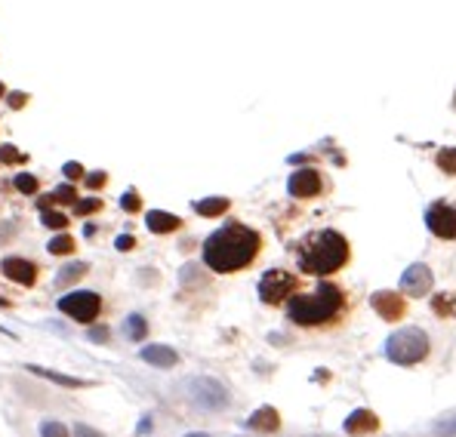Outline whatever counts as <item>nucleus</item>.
<instances>
[{
	"label": "nucleus",
	"mask_w": 456,
	"mask_h": 437,
	"mask_svg": "<svg viewBox=\"0 0 456 437\" xmlns=\"http://www.w3.org/2000/svg\"><path fill=\"white\" fill-rule=\"evenodd\" d=\"M259 247H262V237L253 228H247L241 222H228L207 237V243H204V262L216 274H231V271L247 268L259 256Z\"/></svg>",
	"instance_id": "f257e3e1"
},
{
	"label": "nucleus",
	"mask_w": 456,
	"mask_h": 437,
	"mask_svg": "<svg viewBox=\"0 0 456 437\" xmlns=\"http://www.w3.org/2000/svg\"><path fill=\"white\" fill-rule=\"evenodd\" d=\"M296 265H299L302 274L312 277H327L336 274L342 265L348 262V241L333 228H321L306 234L299 243L293 247Z\"/></svg>",
	"instance_id": "f03ea898"
},
{
	"label": "nucleus",
	"mask_w": 456,
	"mask_h": 437,
	"mask_svg": "<svg viewBox=\"0 0 456 437\" xmlns=\"http://www.w3.org/2000/svg\"><path fill=\"white\" fill-rule=\"evenodd\" d=\"M342 305H346V296L336 283L321 281L312 293H293L287 302V317L299 327H324V323L336 321Z\"/></svg>",
	"instance_id": "7ed1b4c3"
},
{
	"label": "nucleus",
	"mask_w": 456,
	"mask_h": 437,
	"mask_svg": "<svg viewBox=\"0 0 456 437\" xmlns=\"http://www.w3.org/2000/svg\"><path fill=\"white\" fill-rule=\"evenodd\" d=\"M426 354H428V336L416 327L398 329L386 342V357L392 363H401V367H413V363L426 360Z\"/></svg>",
	"instance_id": "20e7f679"
},
{
	"label": "nucleus",
	"mask_w": 456,
	"mask_h": 437,
	"mask_svg": "<svg viewBox=\"0 0 456 437\" xmlns=\"http://www.w3.org/2000/svg\"><path fill=\"white\" fill-rule=\"evenodd\" d=\"M296 293V274H290V271H281V268H272L262 274L259 281V299L266 302V305H281L284 299H290V296Z\"/></svg>",
	"instance_id": "39448f33"
},
{
	"label": "nucleus",
	"mask_w": 456,
	"mask_h": 437,
	"mask_svg": "<svg viewBox=\"0 0 456 437\" xmlns=\"http://www.w3.org/2000/svg\"><path fill=\"white\" fill-rule=\"evenodd\" d=\"M59 308H62V314L75 317V321L90 323V321H96L99 308H102V299H99L96 293H87V289H77V293L62 296V299H59Z\"/></svg>",
	"instance_id": "423d86ee"
},
{
	"label": "nucleus",
	"mask_w": 456,
	"mask_h": 437,
	"mask_svg": "<svg viewBox=\"0 0 456 437\" xmlns=\"http://www.w3.org/2000/svg\"><path fill=\"white\" fill-rule=\"evenodd\" d=\"M185 388H188L191 400H195L197 407H204V409H222L228 403V392L216 379H207V376H201V379H191Z\"/></svg>",
	"instance_id": "0eeeda50"
},
{
	"label": "nucleus",
	"mask_w": 456,
	"mask_h": 437,
	"mask_svg": "<svg viewBox=\"0 0 456 437\" xmlns=\"http://www.w3.org/2000/svg\"><path fill=\"white\" fill-rule=\"evenodd\" d=\"M426 225L432 234L444 237V241H456V207L444 201H435L426 210Z\"/></svg>",
	"instance_id": "6e6552de"
},
{
	"label": "nucleus",
	"mask_w": 456,
	"mask_h": 437,
	"mask_svg": "<svg viewBox=\"0 0 456 437\" xmlns=\"http://www.w3.org/2000/svg\"><path fill=\"white\" fill-rule=\"evenodd\" d=\"M287 191L293 197H315L321 194V173L318 170H296L287 182Z\"/></svg>",
	"instance_id": "1a4fd4ad"
},
{
	"label": "nucleus",
	"mask_w": 456,
	"mask_h": 437,
	"mask_svg": "<svg viewBox=\"0 0 456 437\" xmlns=\"http://www.w3.org/2000/svg\"><path fill=\"white\" fill-rule=\"evenodd\" d=\"M401 287H404L407 296L419 299V296H426L428 289H432V271H428L426 265H410V268L404 271V281H401Z\"/></svg>",
	"instance_id": "9d476101"
},
{
	"label": "nucleus",
	"mask_w": 456,
	"mask_h": 437,
	"mask_svg": "<svg viewBox=\"0 0 456 437\" xmlns=\"http://www.w3.org/2000/svg\"><path fill=\"white\" fill-rule=\"evenodd\" d=\"M373 308L379 311L386 321H401L404 311H407V299H401V296H395V293H376Z\"/></svg>",
	"instance_id": "9b49d317"
},
{
	"label": "nucleus",
	"mask_w": 456,
	"mask_h": 437,
	"mask_svg": "<svg viewBox=\"0 0 456 437\" xmlns=\"http://www.w3.org/2000/svg\"><path fill=\"white\" fill-rule=\"evenodd\" d=\"M3 274L10 277V281L31 287V283H34V277H37V268L31 262L19 259V256H10V259H3Z\"/></svg>",
	"instance_id": "f8f14e48"
},
{
	"label": "nucleus",
	"mask_w": 456,
	"mask_h": 437,
	"mask_svg": "<svg viewBox=\"0 0 456 437\" xmlns=\"http://www.w3.org/2000/svg\"><path fill=\"white\" fill-rule=\"evenodd\" d=\"M139 357H142L145 363H155V367H176V351L173 348H167V345H148V348H142L139 351Z\"/></svg>",
	"instance_id": "ddd939ff"
},
{
	"label": "nucleus",
	"mask_w": 456,
	"mask_h": 437,
	"mask_svg": "<svg viewBox=\"0 0 456 437\" xmlns=\"http://www.w3.org/2000/svg\"><path fill=\"white\" fill-rule=\"evenodd\" d=\"M379 428V422H376V416L370 413V409H358V413H352L346 419V431L348 434H370Z\"/></svg>",
	"instance_id": "4468645a"
},
{
	"label": "nucleus",
	"mask_w": 456,
	"mask_h": 437,
	"mask_svg": "<svg viewBox=\"0 0 456 437\" xmlns=\"http://www.w3.org/2000/svg\"><path fill=\"white\" fill-rule=\"evenodd\" d=\"M28 373H34V376H41V379H50V382H56V385H65V388H87L90 382L87 379H75V376H62V373H56V369H43V367H34V363H28Z\"/></svg>",
	"instance_id": "2eb2a0df"
},
{
	"label": "nucleus",
	"mask_w": 456,
	"mask_h": 437,
	"mask_svg": "<svg viewBox=\"0 0 456 437\" xmlns=\"http://www.w3.org/2000/svg\"><path fill=\"white\" fill-rule=\"evenodd\" d=\"M277 422H281V419H277L275 409L272 407H262V409H256V413L250 416L247 425L256 428V431H277Z\"/></svg>",
	"instance_id": "dca6fc26"
},
{
	"label": "nucleus",
	"mask_w": 456,
	"mask_h": 437,
	"mask_svg": "<svg viewBox=\"0 0 456 437\" xmlns=\"http://www.w3.org/2000/svg\"><path fill=\"white\" fill-rule=\"evenodd\" d=\"M179 225H182L179 218L170 216V213H157V210H151L148 213V228L155 231V234H170V231H176Z\"/></svg>",
	"instance_id": "f3484780"
},
{
	"label": "nucleus",
	"mask_w": 456,
	"mask_h": 437,
	"mask_svg": "<svg viewBox=\"0 0 456 437\" xmlns=\"http://www.w3.org/2000/svg\"><path fill=\"white\" fill-rule=\"evenodd\" d=\"M195 210L201 216H219V213H226L228 210V201L226 197H207V201H197Z\"/></svg>",
	"instance_id": "a211bd4d"
},
{
	"label": "nucleus",
	"mask_w": 456,
	"mask_h": 437,
	"mask_svg": "<svg viewBox=\"0 0 456 437\" xmlns=\"http://www.w3.org/2000/svg\"><path fill=\"white\" fill-rule=\"evenodd\" d=\"M123 329H127L130 339L139 342L145 333H148V323H145V317H142V314H130V317H127V323H123Z\"/></svg>",
	"instance_id": "6ab92c4d"
},
{
	"label": "nucleus",
	"mask_w": 456,
	"mask_h": 437,
	"mask_svg": "<svg viewBox=\"0 0 456 437\" xmlns=\"http://www.w3.org/2000/svg\"><path fill=\"white\" fill-rule=\"evenodd\" d=\"M90 271V265L87 262H75V265H65L62 268V274H59V281L56 283H68V281H77V277H83Z\"/></svg>",
	"instance_id": "aec40b11"
},
{
	"label": "nucleus",
	"mask_w": 456,
	"mask_h": 437,
	"mask_svg": "<svg viewBox=\"0 0 456 437\" xmlns=\"http://www.w3.org/2000/svg\"><path fill=\"white\" fill-rule=\"evenodd\" d=\"M41 437H68V428L56 419H43L41 422Z\"/></svg>",
	"instance_id": "412c9836"
},
{
	"label": "nucleus",
	"mask_w": 456,
	"mask_h": 437,
	"mask_svg": "<svg viewBox=\"0 0 456 437\" xmlns=\"http://www.w3.org/2000/svg\"><path fill=\"white\" fill-rule=\"evenodd\" d=\"M75 250V241H71L68 234H59L56 241H50V253H56V256H65V253H71Z\"/></svg>",
	"instance_id": "4be33fe9"
},
{
	"label": "nucleus",
	"mask_w": 456,
	"mask_h": 437,
	"mask_svg": "<svg viewBox=\"0 0 456 437\" xmlns=\"http://www.w3.org/2000/svg\"><path fill=\"white\" fill-rule=\"evenodd\" d=\"M438 167L444 170V173H450V176H456V151L453 148H447V151H441L438 154Z\"/></svg>",
	"instance_id": "5701e85b"
},
{
	"label": "nucleus",
	"mask_w": 456,
	"mask_h": 437,
	"mask_svg": "<svg viewBox=\"0 0 456 437\" xmlns=\"http://www.w3.org/2000/svg\"><path fill=\"white\" fill-rule=\"evenodd\" d=\"M43 225L52 231H62L65 225H68V218H65L62 213H43Z\"/></svg>",
	"instance_id": "b1692460"
},
{
	"label": "nucleus",
	"mask_w": 456,
	"mask_h": 437,
	"mask_svg": "<svg viewBox=\"0 0 456 437\" xmlns=\"http://www.w3.org/2000/svg\"><path fill=\"white\" fill-rule=\"evenodd\" d=\"M16 188H19V191H25V194H31V191H37V179H34V176H28V173L16 176Z\"/></svg>",
	"instance_id": "393cba45"
},
{
	"label": "nucleus",
	"mask_w": 456,
	"mask_h": 437,
	"mask_svg": "<svg viewBox=\"0 0 456 437\" xmlns=\"http://www.w3.org/2000/svg\"><path fill=\"white\" fill-rule=\"evenodd\" d=\"M92 210H99V201L96 197H87V201H75V213L77 216H87Z\"/></svg>",
	"instance_id": "a878e982"
},
{
	"label": "nucleus",
	"mask_w": 456,
	"mask_h": 437,
	"mask_svg": "<svg viewBox=\"0 0 456 437\" xmlns=\"http://www.w3.org/2000/svg\"><path fill=\"white\" fill-rule=\"evenodd\" d=\"M435 431L444 434V437H453L456 434V416H450V419H441L438 425H435Z\"/></svg>",
	"instance_id": "bb28decb"
},
{
	"label": "nucleus",
	"mask_w": 456,
	"mask_h": 437,
	"mask_svg": "<svg viewBox=\"0 0 456 437\" xmlns=\"http://www.w3.org/2000/svg\"><path fill=\"white\" fill-rule=\"evenodd\" d=\"M52 197H59L62 203H75L77 201V191L71 188V185H62V188H56V194H52Z\"/></svg>",
	"instance_id": "cd10ccee"
},
{
	"label": "nucleus",
	"mask_w": 456,
	"mask_h": 437,
	"mask_svg": "<svg viewBox=\"0 0 456 437\" xmlns=\"http://www.w3.org/2000/svg\"><path fill=\"white\" fill-rule=\"evenodd\" d=\"M0 161H3V163H19V161H22V154H16L12 145H3V148H0Z\"/></svg>",
	"instance_id": "c85d7f7f"
},
{
	"label": "nucleus",
	"mask_w": 456,
	"mask_h": 437,
	"mask_svg": "<svg viewBox=\"0 0 456 437\" xmlns=\"http://www.w3.org/2000/svg\"><path fill=\"white\" fill-rule=\"evenodd\" d=\"M121 207H123V210H130V213H136V210H139V197L133 194V191H130V194H123V197H121Z\"/></svg>",
	"instance_id": "c756f323"
},
{
	"label": "nucleus",
	"mask_w": 456,
	"mask_h": 437,
	"mask_svg": "<svg viewBox=\"0 0 456 437\" xmlns=\"http://www.w3.org/2000/svg\"><path fill=\"white\" fill-rule=\"evenodd\" d=\"M65 176H68V179L83 176V167H81V163H65Z\"/></svg>",
	"instance_id": "7c9ffc66"
},
{
	"label": "nucleus",
	"mask_w": 456,
	"mask_h": 437,
	"mask_svg": "<svg viewBox=\"0 0 456 437\" xmlns=\"http://www.w3.org/2000/svg\"><path fill=\"white\" fill-rule=\"evenodd\" d=\"M75 437H102V434L92 431L90 425H75Z\"/></svg>",
	"instance_id": "2f4dec72"
},
{
	"label": "nucleus",
	"mask_w": 456,
	"mask_h": 437,
	"mask_svg": "<svg viewBox=\"0 0 456 437\" xmlns=\"http://www.w3.org/2000/svg\"><path fill=\"white\" fill-rule=\"evenodd\" d=\"M105 182V173H90L87 176V185H90V188H96V185H102Z\"/></svg>",
	"instance_id": "473e14b6"
},
{
	"label": "nucleus",
	"mask_w": 456,
	"mask_h": 437,
	"mask_svg": "<svg viewBox=\"0 0 456 437\" xmlns=\"http://www.w3.org/2000/svg\"><path fill=\"white\" fill-rule=\"evenodd\" d=\"M133 237H130V234H123V237H117V250H130V247H133Z\"/></svg>",
	"instance_id": "72a5a7b5"
},
{
	"label": "nucleus",
	"mask_w": 456,
	"mask_h": 437,
	"mask_svg": "<svg viewBox=\"0 0 456 437\" xmlns=\"http://www.w3.org/2000/svg\"><path fill=\"white\" fill-rule=\"evenodd\" d=\"M90 339H92V342H105V339H108V333H105V329H92Z\"/></svg>",
	"instance_id": "f704fd0d"
},
{
	"label": "nucleus",
	"mask_w": 456,
	"mask_h": 437,
	"mask_svg": "<svg viewBox=\"0 0 456 437\" xmlns=\"http://www.w3.org/2000/svg\"><path fill=\"white\" fill-rule=\"evenodd\" d=\"M22 102H25V99L19 96V92H12V96H10V105H12V108H19V105H22Z\"/></svg>",
	"instance_id": "c9c22d12"
},
{
	"label": "nucleus",
	"mask_w": 456,
	"mask_h": 437,
	"mask_svg": "<svg viewBox=\"0 0 456 437\" xmlns=\"http://www.w3.org/2000/svg\"><path fill=\"white\" fill-rule=\"evenodd\" d=\"M3 92H6V90H3V87H0V96H3Z\"/></svg>",
	"instance_id": "e433bc0d"
},
{
	"label": "nucleus",
	"mask_w": 456,
	"mask_h": 437,
	"mask_svg": "<svg viewBox=\"0 0 456 437\" xmlns=\"http://www.w3.org/2000/svg\"><path fill=\"white\" fill-rule=\"evenodd\" d=\"M453 102H456V99H453Z\"/></svg>",
	"instance_id": "4c0bfd02"
}]
</instances>
